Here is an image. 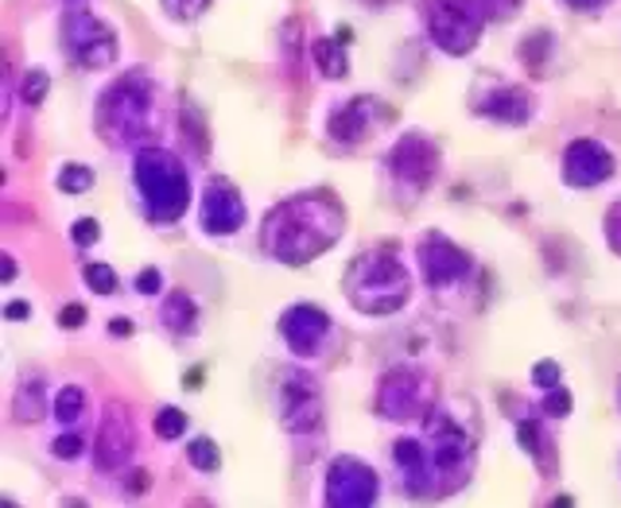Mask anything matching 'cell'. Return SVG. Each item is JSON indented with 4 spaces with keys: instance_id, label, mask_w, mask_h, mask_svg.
I'll use <instances>...</instances> for the list:
<instances>
[{
    "instance_id": "4",
    "label": "cell",
    "mask_w": 621,
    "mask_h": 508,
    "mask_svg": "<svg viewBox=\"0 0 621 508\" xmlns=\"http://www.w3.org/2000/svg\"><path fill=\"white\" fill-rule=\"evenodd\" d=\"M346 296L361 314H396L412 296L409 268L389 253H361L358 261L346 268Z\"/></svg>"
},
{
    "instance_id": "40",
    "label": "cell",
    "mask_w": 621,
    "mask_h": 508,
    "mask_svg": "<svg viewBox=\"0 0 621 508\" xmlns=\"http://www.w3.org/2000/svg\"><path fill=\"white\" fill-rule=\"evenodd\" d=\"M4 314H9L12 322H24L27 314H32V307H27V303H20V299H16V303H9V307H4Z\"/></svg>"
},
{
    "instance_id": "20",
    "label": "cell",
    "mask_w": 621,
    "mask_h": 508,
    "mask_svg": "<svg viewBox=\"0 0 621 508\" xmlns=\"http://www.w3.org/2000/svg\"><path fill=\"white\" fill-rule=\"evenodd\" d=\"M160 319H163V326H168L171 334L187 338V334L198 331V307H195V299H191L187 291H171V296L163 299Z\"/></svg>"
},
{
    "instance_id": "31",
    "label": "cell",
    "mask_w": 621,
    "mask_h": 508,
    "mask_svg": "<svg viewBox=\"0 0 621 508\" xmlns=\"http://www.w3.org/2000/svg\"><path fill=\"white\" fill-rule=\"evenodd\" d=\"M544 51H552V35H548V32H537L532 39L525 43V47H520V59H525L532 70H540V67H544V59H540V55H544Z\"/></svg>"
},
{
    "instance_id": "5",
    "label": "cell",
    "mask_w": 621,
    "mask_h": 508,
    "mask_svg": "<svg viewBox=\"0 0 621 508\" xmlns=\"http://www.w3.org/2000/svg\"><path fill=\"white\" fill-rule=\"evenodd\" d=\"M424 20L432 43L447 55H470L485 27V12L478 0H432Z\"/></svg>"
},
{
    "instance_id": "2",
    "label": "cell",
    "mask_w": 621,
    "mask_h": 508,
    "mask_svg": "<svg viewBox=\"0 0 621 508\" xmlns=\"http://www.w3.org/2000/svg\"><path fill=\"white\" fill-rule=\"evenodd\" d=\"M156 128V82L145 70H128L97 97V132L110 148L140 145Z\"/></svg>"
},
{
    "instance_id": "33",
    "label": "cell",
    "mask_w": 621,
    "mask_h": 508,
    "mask_svg": "<svg viewBox=\"0 0 621 508\" xmlns=\"http://www.w3.org/2000/svg\"><path fill=\"white\" fill-rule=\"evenodd\" d=\"M70 238H74V245L90 249L97 238H102V226H97L94 218H78V221H74V229H70Z\"/></svg>"
},
{
    "instance_id": "7",
    "label": "cell",
    "mask_w": 621,
    "mask_h": 508,
    "mask_svg": "<svg viewBox=\"0 0 621 508\" xmlns=\"http://www.w3.org/2000/svg\"><path fill=\"white\" fill-rule=\"evenodd\" d=\"M276 407H280V424L291 435H307L323 424V392L319 381L307 369L284 365L276 373Z\"/></svg>"
},
{
    "instance_id": "49",
    "label": "cell",
    "mask_w": 621,
    "mask_h": 508,
    "mask_svg": "<svg viewBox=\"0 0 621 508\" xmlns=\"http://www.w3.org/2000/svg\"><path fill=\"white\" fill-rule=\"evenodd\" d=\"M373 4H392V0H373Z\"/></svg>"
},
{
    "instance_id": "46",
    "label": "cell",
    "mask_w": 621,
    "mask_h": 508,
    "mask_svg": "<svg viewBox=\"0 0 621 508\" xmlns=\"http://www.w3.org/2000/svg\"><path fill=\"white\" fill-rule=\"evenodd\" d=\"M59 508H85V500H78V497H67V500H62Z\"/></svg>"
},
{
    "instance_id": "50",
    "label": "cell",
    "mask_w": 621,
    "mask_h": 508,
    "mask_svg": "<svg viewBox=\"0 0 621 508\" xmlns=\"http://www.w3.org/2000/svg\"><path fill=\"white\" fill-rule=\"evenodd\" d=\"M4 508H16V505H12V500H4Z\"/></svg>"
},
{
    "instance_id": "23",
    "label": "cell",
    "mask_w": 621,
    "mask_h": 508,
    "mask_svg": "<svg viewBox=\"0 0 621 508\" xmlns=\"http://www.w3.org/2000/svg\"><path fill=\"white\" fill-rule=\"evenodd\" d=\"M311 59L319 62V70H323L326 78H346L349 74L342 39H315V43H311Z\"/></svg>"
},
{
    "instance_id": "1",
    "label": "cell",
    "mask_w": 621,
    "mask_h": 508,
    "mask_svg": "<svg viewBox=\"0 0 621 508\" xmlns=\"http://www.w3.org/2000/svg\"><path fill=\"white\" fill-rule=\"evenodd\" d=\"M346 229V210L334 195L326 190H311V195H296L280 203L268 221H264L261 245L264 253L280 264H299L323 256Z\"/></svg>"
},
{
    "instance_id": "48",
    "label": "cell",
    "mask_w": 621,
    "mask_h": 508,
    "mask_svg": "<svg viewBox=\"0 0 621 508\" xmlns=\"http://www.w3.org/2000/svg\"><path fill=\"white\" fill-rule=\"evenodd\" d=\"M187 508H210V505H206V500H191Z\"/></svg>"
},
{
    "instance_id": "12",
    "label": "cell",
    "mask_w": 621,
    "mask_h": 508,
    "mask_svg": "<svg viewBox=\"0 0 621 508\" xmlns=\"http://www.w3.org/2000/svg\"><path fill=\"white\" fill-rule=\"evenodd\" d=\"M419 268L427 288H451L470 276V256L447 233H424L419 241Z\"/></svg>"
},
{
    "instance_id": "30",
    "label": "cell",
    "mask_w": 621,
    "mask_h": 508,
    "mask_svg": "<svg viewBox=\"0 0 621 508\" xmlns=\"http://www.w3.org/2000/svg\"><path fill=\"white\" fill-rule=\"evenodd\" d=\"M82 276L97 296H113V291H117V272H113L110 264H85Z\"/></svg>"
},
{
    "instance_id": "9",
    "label": "cell",
    "mask_w": 621,
    "mask_h": 508,
    "mask_svg": "<svg viewBox=\"0 0 621 508\" xmlns=\"http://www.w3.org/2000/svg\"><path fill=\"white\" fill-rule=\"evenodd\" d=\"M389 171L404 190H427L439 175V148L419 132H404L389 152Z\"/></svg>"
},
{
    "instance_id": "14",
    "label": "cell",
    "mask_w": 621,
    "mask_h": 508,
    "mask_svg": "<svg viewBox=\"0 0 621 508\" xmlns=\"http://www.w3.org/2000/svg\"><path fill=\"white\" fill-rule=\"evenodd\" d=\"M280 334H284V342H288L291 354L315 357L319 349H323L326 334H331V319H326L323 307L296 303V307H288V311H284Z\"/></svg>"
},
{
    "instance_id": "28",
    "label": "cell",
    "mask_w": 621,
    "mask_h": 508,
    "mask_svg": "<svg viewBox=\"0 0 621 508\" xmlns=\"http://www.w3.org/2000/svg\"><path fill=\"white\" fill-rule=\"evenodd\" d=\"M47 90H51V78H47V70L32 67L24 74V85H20V97H24V105H39L43 97H47Z\"/></svg>"
},
{
    "instance_id": "32",
    "label": "cell",
    "mask_w": 621,
    "mask_h": 508,
    "mask_svg": "<svg viewBox=\"0 0 621 508\" xmlns=\"http://www.w3.org/2000/svg\"><path fill=\"white\" fill-rule=\"evenodd\" d=\"M560 377H563V369H560V361H537L532 365V381L540 384V389H560Z\"/></svg>"
},
{
    "instance_id": "6",
    "label": "cell",
    "mask_w": 621,
    "mask_h": 508,
    "mask_svg": "<svg viewBox=\"0 0 621 508\" xmlns=\"http://www.w3.org/2000/svg\"><path fill=\"white\" fill-rule=\"evenodd\" d=\"M62 43L67 55L82 70H105L117 62V32L105 24L102 16H94L90 9H70L62 16Z\"/></svg>"
},
{
    "instance_id": "44",
    "label": "cell",
    "mask_w": 621,
    "mask_h": 508,
    "mask_svg": "<svg viewBox=\"0 0 621 508\" xmlns=\"http://www.w3.org/2000/svg\"><path fill=\"white\" fill-rule=\"evenodd\" d=\"M12 280H16V261L4 256V284H12Z\"/></svg>"
},
{
    "instance_id": "45",
    "label": "cell",
    "mask_w": 621,
    "mask_h": 508,
    "mask_svg": "<svg viewBox=\"0 0 621 508\" xmlns=\"http://www.w3.org/2000/svg\"><path fill=\"white\" fill-rule=\"evenodd\" d=\"M552 508H575V500H571V497H555Z\"/></svg>"
},
{
    "instance_id": "41",
    "label": "cell",
    "mask_w": 621,
    "mask_h": 508,
    "mask_svg": "<svg viewBox=\"0 0 621 508\" xmlns=\"http://www.w3.org/2000/svg\"><path fill=\"white\" fill-rule=\"evenodd\" d=\"M110 334H113V338H128V334H133V322H128V319H113L110 322Z\"/></svg>"
},
{
    "instance_id": "38",
    "label": "cell",
    "mask_w": 621,
    "mask_h": 508,
    "mask_svg": "<svg viewBox=\"0 0 621 508\" xmlns=\"http://www.w3.org/2000/svg\"><path fill=\"white\" fill-rule=\"evenodd\" d=\"M51 450H55V458H78L82 454V439H78V435H59Z\"/></svg>"
},
{
    "instance_id": "26",
    "label": "cell",
    "mask_w": 621,
    "mask_h": 508,
    "mask_svg": "<svg viewBox=\"0 0 621 508\" xmlns=\"http://www.w3.org/2000/svg\"><path fill=\"white\" fill-rule=\"evenodd\" d=\"M156 435L168 442L187 435V412H180V407H163V412H156Z\"/></svg>"
},
{
    "instance_id": "34",
    "label": "cell",
    "mask_w": 621,
    "mask_h": 508,
    "mask_svg": "<svg viewBox=\"0 0 621 508\" xmlns=\"http://www.w3.org/2000/svg\"><path fill=\"white\" fill-rule=\"evenodd\" d=\"M478 4H482L485 20H509L520 9V0H478Z\"/></svg>"
},
{
    "instance_id": "47",
    "label": "cell",
    "mask_w": 621,
    "mask_h": 508,
    "mask_svg": "<svg viewBox=\"0 0 621 508\" xmlns=\"http://www.w3.org/2000/svg\"><path fill=\"white\" fill-rule=\"evenodd\" d=\"M133 489H148V474H137V477H133Z\"/></svg>"
},
{
    "instance_id": "16",
    "label": "cell",
    "mask_w": 621,
    "mask_h": 508,
    "mask_svg": "<svg viewBox=\"0 0 621 508\" xmlns=\"http://www.w3.org/2000/svg\"><path fill=\"white\" fill-rule=\"evenodd\" d=\"M613 175V155L598 140H571L563 152V178L571 187H598Z\"/></svg>"
},
{
    "instance_id": "42",
    "label": "cell",
    "mask_w": 621,
    "mask_h": 508,
    "mask_svg": "<svg viewBox=\"0 0 621 508\" xmlns=\"http://www.w3.org/2000/svg\"><path fill=\"white\" fill-rule=\"evenodd\" d=\"M571 9H583V12H590V9H602L606 0H567Z\"/></svg>"
},
{
    "instance_id": "43",
    "label": "cell",
    "mask_w": 621,
    "mask_h": 508,
    "mask_svg": "<svg viewBox=\"0 0 621 508\" xmlns=\"http://www.w3.org/2000/svg\"><path fill=\"white\" fill-rule=\"evenodd\" d=\"M183 384H187V389H203V369H191Z\"/></svg>"
},
{
    "instance_id": "25",
    "label": "cell",
    "mask_w": 621,
    "mask_h": 508,
    "mask_svg": "<svg viewBox=\"0 0 621 508\" xmlns=\"http://www.w3.org/2000/svg\"><path fill=\"white\" fill-rule=\"evenodd\" d=\"M59 187L67 190V195H85V190L94 187V171L85 168V163H67L59 175Z\"/></svg>"
},
{
    "instance_id": "10",
    "label": "cell",
    "mask_w": 621,
    "mask_h": 508,
    "mask_svg": "<svg viewBox=\"0 0 621 508\" xmlns=\"http://www.w3.org/2000/svg\"><path fill=\"white\" fill-rule=\"evenodd\" d=\"M377 474L354 454H342L331 462L326 474V508H373Z\"/></svg>"
},
{
    "instance_id": "15",
    "label": "cell",
    "mask_w": 621,
    "mask_h": 508,
    "mask_svg": "<svg viewBox=\"0 0 621 508\" xmlns=\"http://www.w3.org/2000/svg\"><path fill=\"white\" fill-rule=\"evenodd\" d=\"M203 226L206 233H218V238H230L245 226V203H241L238 187L230 178H210L203 190Z\"/></svg>"
},
{
    "instance_id": "37",
    "label": "cell",
    "mask_w": 621,
    "mask_h": 508,
    "mask_svg": "<svg viewBox=\"0 0 621 508\" xmlns=\"http://www.w3.org/2000/svg\"><path fill=\"white\" fill-rule=\"evenodd\" d=\"M163 288V276H160V268H145L137 276V291L140 296H156V291Z\"/></svg>"
},
{
    "instance_id": "3",
    "label": "cell",
    "mask_w": 621,
    "mask_h": 508,
    "mask_svg": "<svg viewBox=\"0 0 621 508\" xmlns=\"http://www.w3.org/2000/svg\"><path fill=\"white\" fill-rule=\"evenodd\" d=\"M133 178H137L145 213L156 226H171V221H180L187 213L191 175L180 155L163 152V148H140L137 163H133Z\"/></svg>"
},
{
    "instance_id": "22",
    "label": "cell",
    "mask_w": 621,
    "mask_h": 508,
    "mask_svg": "<svg viewBox=\"0 0 621 508\" xmlns=\"http://www.w3.org/2000/svg\"><path fill=\"white\" fill-rule=\"evenodd\" d=\"M517 439H520V447H525L528 454L537 458V462H540V470H544V474H555L552 447H548V439H544V431H540V424H537V419H525V424H517Z\"/></svg>"
},
{
    "instance_id": "8",
    "label": "cell",
    "mask_w": 621,
    "mask_h": 508,
    "mask_svg": "<svg viewBox=\"0 0 621 508\" xmlns=\"http://www.w3.org/2000/svg\"><path fill=\"white\" fill-rule=\"evenodd\" d=\"M424 427H427V439H432V450H427V454H432V482L439 474H451L455 489H459L470 477L467 470H470V454H474V439L455 424L451 412H435V407ZM435 493H439V485H435Z\"/></svg>"
},
{
    "instance_id": "19",
    "label": "cell",
    "mask_w": 621,
    "mask_h": 508,
    "mask_svg": "<svg viewBox=\"0 0 621 508\" xmlns=\"http://www.w3.org/2000/svg\"><path fill=\"white\" fill-rule=\"evenodd\" d=\"M478 109H482L490 120H502V125H525L537 105H532V94L520 90V85H502V90L485 97Z\"/></svg>"
},
{
    "instance_id": "36",
    "label": "cell",
    "mask_w": 621,
    "mask_h": 508,
    "mask_svg": "<svg viewBox=\"0 0 621 508\" xmlns=\"http://www.w3.org/2000/svg\"><path fill=\"white\" fill-rule=\"evenodd\" d=\"M606 241H610V249L621 256V203L606 213Z\"/></svg>"
},
{
    "instance_id": "18",
    "label": "cell",
    "mask_w": 621,
    "mask_h": 508,
    "mask_svg": "<svg viewBox=\"0 0 621 508\" xmlns=\"http://www.w3.org/2000/svg\"><path fill=\"white\" fill-rule=\"evenodd\" d=\"M392 458H396V466H401V477L409 485V493L424 497V493H435L432 482V454L424 450L419 439H401L392 447Z\"/></svg>"
},
{
    "instance_id": "35",
    "label": "cell",
    "mask_w": 621,
    "mask_h": 508,
    "mask_svg": "<svg viewBox=\"0 0 621 508\" xmlns=\"http://www.w3.org/2000/svg\"><path fill=\"white\" fill-rule=\"evenodd\" d=\"M544 412L555 415V419H563V415H571V392L567 389H552L544 400Z\"/></svg>"
},
{
    "instance_id": "29",
    "label": "cell",
    "mask_w": 621,
    "mask_h": 508,
    "mask_svg": "<svg viewBox=\"0 0 621 508\" xmlns=\"http://www.w3.org/2000/svg\"><path fill=\"white\" fill-rule=\"evenodd\" d=\"M187 458L195 462V470H203V474H214L218 470V462H221V454H218V442H210V439H195L187 447Z\"/></svg>"
},
{
    "instance_id": "17",
    "label": "cell",
    "mask_w": 621,
    "mask_h": 508,
    "mask_svg": "<svg viewBox=\"0 0 621 508\" xmlns=\"http://www.w3.org/2000/svg\"><path fill=\"white\" fill-rule=\"evenodd\" d=\"M377 113L381 109V97H349L342 109L331 113V136L338 140V145H361L369 132H373L377 125Z\"/></svg>"
},
{
    "instance_id": "39",
    "label": "cell",
    "mask_w": 621,
    "mask_h": 508,
    "mask_svg": "<svg viewBox=\"0 0 621 508\" xmlns=\"http://www.w3.org/2000/svg\"><path fill=\"white\" fill-rule=\"evenodd\" d=\"M59 322L67 326V331H78V326L85 322V307H82V303H67V307L59 311Z\"/></svg>"
},
{
    "instance_id": "24",
    "label": "cell",
    "mask_w": 621,
    "mask_h": 508,
    "mask_svg": "<svg viewBox=\"0 0 621 508\" xmlns=\"http://www.w3.org/2000/svg\"><path fill=\"white\" fill-rule=\"evenodd\" d=\"M85 407V392L74 389V384H67V389L55 396V415H59V424H74L78 415H82Z\"/></svg>"
},
{
    "instance_id": "13",
    "label": "cell",
    "mask_w": 621,
    "mask_h": 508,
    "mask_svg": "<svg viewBox=\"0 0 621 508\" xmlns=\"http://www.w3.org/2000/svg\"><path fill=\"white\" fill-rule=\"evenodd\" d=\"M133 442H137V431H133V415L128 407L110 404L102 415V427H97L94 439V458L102 470H125V462L133 458Z\"/></svg>"
},
{
    "instance_id": "11",
    "label": "cell",
    "mask_w": 621,
    "mask_h": 508,
    "mask_svg": "<svg viewBox=\"0 0 621 508\" xmlns=\"http://www.w3.org/2000/svg\"><path fill=\"white\" fill-rule=\"evenodd\" d=\"M427 377L416 369H389L377 389V412L384 419H412L427 407Z\"/></svg>"
},
{
    "instance_id": "27",
    "label": "cell",
    "mask_w": 621,
    "mask_h": 508,
    "mask_svg": "<svg viewBox=\"0 0 621 508\" xmlns=\"http://www.w3.org/2000/svg\"><path fill=\"white\" fill-rule=\"evenodd\" d=\"M214 0H160V9L168 12L171 20H180V24H191V20H198L206 9H210Z\"/></svg>"
},
{
    "instance_id": "21",
    "label": "cell",
    "mask_w": 621,
    "mask_h": 508,
    "mask_svg": "<svg viewBox=\"0 0 621 508\" xmlns=\"http://www.w3.org/2000/svg\"><path fill=\"white\" fill-rule=\"evenodd\" d=\"M43 412H47V400H43V381H39V377H27V381H20L16 400H12V415H16V424H39Z\"/></svg>"
}]
</instances>
